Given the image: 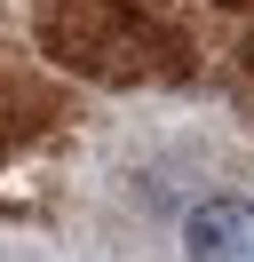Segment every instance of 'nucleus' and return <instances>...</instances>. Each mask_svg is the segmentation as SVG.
Here are the masks:
<instances>
[{
	"label": "nucleus",
	"mask_w": 254,
	"mask_h": 262,
	"mask_svg": "<svg viewBox=\"0 0 254 262\" xmlns=\"http://www.w3.org/2000/svg\"><path fill=\"white\" fill-rule=\"evenodd\" d=\"M175 254L183 262H254V191H238V183L199 191L175 214Z\"/></svg>",
	"instance_id": "1"
}]
</instances>
